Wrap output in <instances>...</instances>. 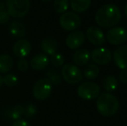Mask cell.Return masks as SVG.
<instances>
[{
    "label": "cell",
    "mask_w": 127,
    "mask_h": 126,
    "mask_svg": "<svg viewBox=\"0 0 127 126\" xmlns=\"http://www.w3.org/2000/svg\"><path fill=\"white\" fill-rule=\"evenodd\" d=\"M121 20L119 8L113 3H108L101 6L95 14V21L102 28H112Z\"/></svg>",
    "instance_id": "cell-1"
},
{
    "label": "cell",
    "mask_w": 127,
    "mask_h": 126,
    "mask_svg": "<svg viewBox=\"0 0 127 126\" xmlns=\"http://www.w3.org/2000/svg\"><path fill=\"white\" fill-rule=\"evenodd\" d=\"M96 107L99 113L104 117H111L117 113L119 108V99L110 93H103L98 97Z\"/></svg>",
    "instance_id": "cell-2"
},
{
    "label": "cell",
    "mask_w": 127,
    "mask_h": 126,
    "mask_svg": "<svg viewBox=\"0 0 127 126\" xmlns=\"http://www.w3.org/2000/svg\"><path fill=\"white\" fill-rule=\"evenodd\" d=\"M7 11L14 18H22L28 14L30 8V0H7Z\"/></svg>",
    "instance_id": "cell-3"
},
{
    "label": "cell",
    "mask_w": 127,
    "mask_h": 126,
    "mask_svg": "<svg viewBox=\"0 0 127 126\" xmlns=\"http://www.w3.org/2000/svg\"><path fill=\"white\" fill-rule=\"evenodd\" d=\"M61 76L63 78L66 82L71 85L78 84L83 79L81 70L72 63H67L62 67Z\"/></svg>",
    "instance_id": "cell-4"
},
{
    "label": "cell",
    "mask_w": 127,
    "mask_h": 126,
    "mask_svg": "<svg viewBox=\"0 0 127 126\" xmlns=\"http://www.w3.org/2000/svg\"><path fill=\"white\" fill-rule=\"evenodd\" d=\"M61 27L67 31L76 30L81 24V18L77 13L72 11L64 12L59 18Z\"/></svg>",
    "instance_id": "cell-5"
},
{
    "label": "cell",
    "mask_w": 127,
    "mask_h": 126,
    "mask_svg": "<svg viewBox=\"0 0 127 126\" xmlns=\"http://www.w3.org/2000/svg\"><path fill=\"white\" fill-rule=\"evenodd\" d=\"M77 93L84 100H92L100 94V87L94 82H84L77 89Z\"/></svg>",
    "instance_id": "cell-6"
},
{
    "label": "cell",
    "mask_w": 127,
    "mask_h": 126,
    "mask_svg": "<svg viewBox=\"0 0 127 126\" xmlns=\"http://www.w3.org/2000/svg\"><path fill=\"white\" fill-rule=\"evenodd\" d=\"M32 92L35 99L39 101L46 100L52 93V84L46 78L41 79L34 85Z\"/></svg>",
    "instance_id": "cell-7"
},
{
    "label": "cell",
    "mask_w": 127,
    "mask_h": 126,
    "mask_svg": "<svg viewBox=\"0 0 127 126\" xmlns=\"http://www.w3.org/2000/svg\"><path fill=\"white\" fill-rule=\"evenodd\" d=\"M106 40L112 45H121L127 41V30L123 27H112L107 31Z\"/></svg>",
    "instance_id": "cell-8"
},
{
    "label": "cell",
    "mask_w": 127,
    "mask_h": 126,
    "mask_svg": "<svg viewBox=\"0 0 127 126\" xmlns=\"http://www.w3.org/2000/svg\"><path fill=\"white\" fill-rule=\"evenodd\" d=\"M93 61L101 66L107 65L112 59V54L109 49L105 48H96L90 54Z\"/></svg>",
    "instance_id": "cell-9"
},
{
    "label": "cell",
    "mask_w": 127,
    "mask_h": 126,
    "mask_svg": "<svg viewBox=\"0 0 127 126\" xmlns=\"http://www.w3.org/2000/svg\"><path fill=\"white\" fill-rule=\"evenodd\" d=\"M86 35L81 30H74L67 35L66 38V44L71 49H77L84 44Z\"/></svg>",
    "instance_id": "cell-10"
},
{
    "label": "cell",
    "mask_w": 127,
    "mask_h": 126,
    "mask_svg": "<svg viewBox=\"0 0 127 126\" xmlns=\"http://www.w3.org/2000/svg\"><path fill=\"white\" fill-rule=\"evenodd\" d=\"M87 37L92 44L101 46L105 42V36L103 30L97 26H90L87 29Z\"/></svg>",
    "instance_id": "cell-11"
},
{
    "label": "cell",
    "mask_w": 127,
    "mask_h": 126,
    "mask_svg": "<svg viewBox=\"0 0 127 126\" xmlns=\"http://www.w3.org/2000/svg\"><path fill=\"white\" fill-rule=\"evenodd\" d=\"M31 43L26 39H19L13 46V54L20 59H24L31 52Z\"/></svg>",
    "instance_id": "cell-12"
},
{
    "label": "cell",
    "mask_w": 127,
    "mask_h": 126,
    "mask_svg": "<svg viewBox=\"0 0 127 126\" xmlns=\"http://www.w3.org/2000/svg\"><path fill=\"white\" fill-rule=\"evenodd\" d=\"M113 61L115 65L121 70L127 69V45L119 46L114 50Z\"/></svg>",
    "instance_id": "cell-13"
},
{
    "label": "cell",
    "mask_w": 127,
    "mask_h": 126,
    "mask_svg": "<svg viewBox=\"0 0 127 126\" xmlns=\"http://www.w3.org/2000/svg\"><path fill=\"white\" fill-rule=\"evenodd\" d=\"M49 63V59L45 54H37L30 60V67L32 69L41 71L45 69Z\"/></svg>",
    "instance_id": "cell-14"
},
{
    "label": "cell",
    "mask_w": 127,
    "mask_h": 126,
    "mask_svg": "<svg viewBox=\"0 0 127 126\" xmlns=\"http://www.w3.org/2000/svg\"><path fill=\"white\" fill-rule=\"evenodd\" d=\"M91 58L90 52L87 49H80L73 55V61L74 64L79 67H83L88 63Z\"/></svg>",
    "instance_id": "cell-15"
},
{
    "label": "cell",
    "mask_w": 127,
    "mask_h": 126,
    "mask_svg": "<svg viewBox=\"0 0 127 126\" xmlns=\"http://www.w3.org/2000/svg\"><path fill=\"white\" fill-rule=\"evenodd\" d=\"M8 31L14 37L17 38H22L25 35V27L24 24L17 20H12L9 23Z\"/></svg>",
    "instance_id": "cell-16"
},
{
    "label": "cell",
    "mask_w": 127,
    "mask_h": 126,
    "mask_svg": "<svg viewBox=\"0 0 127 126\" xmlns=\"http://www.w3.org/2000/svg\"><path fill=\"white\" fill-rule=\"evenodd\" d=\"M41 49L45 54H55L57 50V42L55 38L52 37H46L42 39L40 44Z\"/></svg>",
    "instance_id": "cell-17"
},
{
    "label": "cell",
    "mask_w": 127,
    "mask_h": 126,
    "mask_svg": "<svg viewBox=\"0 0 127 126\" xmlns=\"http://www.w3.org/2000/svg\"><path fill=\"white\" fill-rule=\"evenodd\" d=\"M92 0H70V6L72 10L77 13L85 12L90 8Z\"/></svg>",
    "instance_id": "cell-18"
},
{
    "label": "cell",
    "mask_w": 127,
    "mask_h": 126,
    "mask_svg": "<svg viewBox=\"0 0 127 126\" xmlns=\"http://www.w3.org/2000/svg\"><path fill=\"white\" fill-rule=\"evenodd\" d=\"M13 59L6 54H0V73L7 74L13 67Z\"/></svg>",
    "instance_id": "cell-19"
},
{
    "label": "cell",
    "mask_w": 127,
    "mask_h": 126,
    "mask_svg": "<svg viewBox=\"0 0 127 126\" xmlns=\"http://www.w3.org/2000/svg\"><path fill=\"white\" fill-rule=\"evenodd\" d=\"M24 113V107L21 104L14 106V107L9 108L5 111L4 115L7 118H10L12 120H17L21 118L23 114Z\"/></svg>",
    "instance_id": "cell-20"
},
{
    "label": "cell",
    "mask_w": 127,
    "mask_h": 126,
    "mask_svg": "<svg viewBox=\"0 0 127 126\" xmlns=\"http://www.w3.org/2000/svg\"><path fill=\"white\" fill-rule=\"evenodd\" d=\"M99 74V68L95 64H89L84 70V77L88 80L95 79Z\"/></svg>",
    "instance_id": "cell-21"
},
{
    "label": "cell",
    "mask_w": 127,
    "mask_h": 126,
    "mask_svg": "<svg viewBox=\"0 0 127 126\" xmlns=\"http://www.w3.org/2000/svg\"><path fill=\"white\" fill-rule=\"evenodd\" d=\"M118 85H119V83H118L117 79L112 75L106 76L103 79V88L107 93L115 91L118 87Z\"/></svg>",
    "instance_id": "cell-22"
},
{
    "label": "cell",
    "mask_w": 127,
    "mask_h": 126,
    "mask_svg": "<svg viewBox=\"0 0 127 126\" xmlns=\"http://www.w3.org/2000/svg\"><path fill=\"white\" fill-rule=\"evenodd\" d=\"M46 79L52 84V86H58L62 82V76L56 70L49 69L46 72Z\"/></svg>",
    "instance_id": "cell-23"
},
{
    "label": "cell",
    "mask_w": 127,
    "mask_h": 126,
    "mask_svg": "<svg viewBox=\"0 0 127 126\" xmlns=\"http://www.w3.org/2000/svg\"><path fill=\"white\" fill-rule=\"evenodd\" d=\"M54 10L56 13H64L67 10L69 6L68 0H55L54 1Z\"/></svg>",
    "instance_id": "cell-24"
},
{
    "label": "cell",
    "mask_w": 127,
    "mask_h": 126,
    "mask_svg": "<svg viewBox=\"0 0 127 126\" xmlns=\"http://www.w3.org/2000/svg\"><path fill=\"white\" fill-rule=\"evenodd\" d=\"M49 61L51 62L52 65L55 67H60L63 66L64 62H65V59L64 56L62 55L61 53L55 52V54H51L50 58H49Z\"/></svg>",
    "instance_id": "cell-25"
},
{
    "label": "cell",
    "mask_w": 127,
    "mask_h": 126,
    "mask_svg": "<svg viewBox=\"0 0 127 126\" xmlns=\"http://www.w3.org/2000/svg\"><path fill=\"white\" fill-rule=\"evenodd\" d=\"M3 78V84L9 87H13L18 83V78L15 74H7Z\"/></svg>",
    "instance_id": "cell-26"
},
{
    "label": "cell",
    "mask_w": 127,
    "mask_h": 126,
    "mask_svg": "<svg viewBox=\"0 0 127 126\" xmlns=\"http://www.w3.org/2000/svg\"><path fill=\"white\" fill-rule=\"evenodd\" d=\"M37 113V107L34 104L30 103V104H28L27 105L24 107V113L26 118H32L34 117L35 114Z\"/></svg>",
    "instance_id": "cell-27"
},
{
    "label": "cell",
    "mask_w": 127,
    "mask_h": 126,
    "mask_svg": "<svg viewBox=\"0 0 127 126\" xmlns=\"http://www.w3.org/2000/svg\"><path fill=\"white\" fill-rule=\"evenodd\" d=\"M10 17L8 11L5 10H0V25L5 24L10 21Z\"/></svg>",
    "instance_id": "cell-28"
},
{
    "label": "cell",
    "mask_w": 127,
    "mask_h": 126,
    "mask_svg": "<svg viewBox=\"0 0 127 126\" xmlns=\"http://www.w3.org/2000/svg\"><path fill=\"white\" fill-rule=\"evenodd\" d=\"M17 68L21 72H26L29 68V62L25 59H21L17 62Z\"/></svg>",
    "instance_id": "cell-29"
},
{
    "label": "cell",
    "mask_w": 127,
    "mask_h": 126,
    "mask_svg": "<svg viewBox=\"0 0 127 126\" xmlns=\"http://www.w3.org/2000/svg\"><path fill=\"white\" fill-rule=\"evenodd\" d=\"M119 79L122 84L127 85V69L121 70L120 74H119Z\"/></svg>",
    "instance_id": "cell-30"
},
{
    "label": "cell",
    "mask_w": 127,
    "mask_h": 126,
    "mask_svg": "<svg viewBox=\"0 0 127 126\" xmlns=\"http://www.w3.org/2000/svg\"><path fill=\"white\" fill-rule=\"evenodd\" d=\"M12 126H30V125L26 120L19 118V119L16 120V121L12 124Z\"/></svg>",
    "instance_id": "cell-31"
},
{
    "label": "cell",
    "mask_w": 127,
    "mask_h": 126,
    "mask_svg": "<svg viewBox=\"0 0 127 126\" xmlns=\"http://www.w3.org/2000/svg\"><path fill=\"white\" fill-rule=\"evenodd\" d=\"M4 7H5V5H4V3H3V2L0 0V10H4Z\"/></svg>",
    "instance_id": "cell-32"
},
{
    "label": "cell",
    "mask_w": 127,
    "mask_h": 126,
    "mask_svg": "<svg viewBox=\"0 0 127 126\" xmlns=\"http://www.w3.org/2000/svg\"><path fill=\"white\" fill-rule=\"evenodd\" d=\"M3 84V78L2 77V75H0V89H1Z\"/></svg>",
    "instance_id": "cell-33"
},
{
    "label": "cell",
    "mask_w": 127,
    "mask_h": 126,
    "mask_svg": "<svg viewBox=\"0 0 127 126\" xmlns=\"http://www.w3.org/2000/svg\"><path fill=\"white\" fill-rule=\"evenodd\" d=\"M125 14H126V17H127V4L126 5V7H125Z\"/></svg>",
    "instance_id": "cell-34"
},
{
    "label": "cell",
    "mask_w": 127,
    "mask_h": 126,
    "mask_svg": "<svg viewBox=\"0 0 127 126\" xmlns=\"http://www.w3.org/2000/svg\"><path fill=\"white\" fill-rule=\"evenodd\" d=\"M42 2H49V1H50V0H42Z\"/></svg>",
    "instance_id": "cell-35"
}]
</instances>
